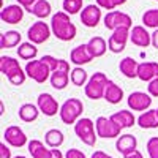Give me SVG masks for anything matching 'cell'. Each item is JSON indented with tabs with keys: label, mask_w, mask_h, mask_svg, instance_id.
<instances>
[{
	"label": "cell",
	"mask_w": 158,
	"mask_h": 158,
	"mask_svg": "<svg viewBox=\"0 0 158 158\" xmlns=\"http://www.w3.org/2000/svg\"><path fill=\"white\" fill-rule=\"evenodd\" d=\"M51 30L57 40L60 41H71L76 36V25L70 19V15L65 11H57L51 18Z\"/></svg>",
	"instance_id": "obj_1"
},
{
	"label": "cell",
	"mask_w": 158,
	"mask_h": 158,
	"mask_svg": "<svg viewBox=\"0 0 158 158\" xmlns=\"http://www.w3.org/2000/svg\"><path fill=\"white\" fill-rule=\"evenodd\" d=\"M0 71L2 74H5L8 77V81L13 85H22L25 82V70L21 68V65L16 59L8 57V56H2L0 57Z\"/></svg>",
	"instance_id": "obj_2"
},
{
	"label": "cell",
	"mask_w": 158,
	"mask_h": 158,
	"mask_svg": "<svg viewBox=\"0 0 158 158\" xmlns=\"http://www.w3.org/2000/svg\"><path fill=\"white\" fill-rule=\"evenodd\" d=\"M84 112V104L79 98H68L60 106V120L65 125H76V122L81 118Z\"/></svg>",
	"instance_id": "obj_3"
},
{
	"label": "cell",
	"mask_w": 158,
	"mask_h": 158,
	"mask_svg": "<svg viewBox=\"0 0 158 158\" xmlns=\"http://www.w3.org/2000/svg\"><path fill=\"white\" fill-rule=\"evenodd\" d=\"M108 84H109V79H108V76L104 73H101V71L94 73L90 76L89 82L85 84V87H84L85 97L90 98V100L104 98V92H106Z\"/></svg>",
	"instance_id": "obj_4"
},
{
	"label": "cell",
	"mask_w": 158,
	"mask_h": 158,
	"mask_svg": "<svg viewBox=\"0 0 158 158\" xmlns=\"http://www.w3.org/2000/svg\"><path fill=\"white\" fill-rule=\"evenodd\" d=\"M74 133L76 136L81 139L85 146L89 147H94L95 144H97V128H95V123L90 120V118L87 117H82V118H79V120L76 122L74 125Z\"/></svg>",
	"instance_id": "obj_5"
},
{
	"label": "cell",
	"mask_w": 158,
	"mask_h": 158,
	"mask_svg": "<svg viewBox=\"0 0 158 158\" xmlns=\"http://www.w3.org/2000/svg\"><path fill=\"white\" fill-rule=\"evenodd\" d=\"M24 70H25V74H27L30 79H33L35 82H38V84H44L48 79H51V74H52L51 68L41 59L27 62V65H25Z\"/></svg>",
	"instance_id": "obj_6"
},
{
	"label": "cell",
	"mask_w": 158,
	"mask_h": 158,
	"mask_svg": "<svg viewBox=\"0 0 158 158\" xmlns=\"http://www.w3.org/2000/svg\"><path fill=\"white\" fill-rule=\"evenodd\" d=\"M104 27L109 30H117V29H133V21L130 15L122 11H108V15L104 16Z\"/></svg>",
	"instance_id": "obj_7"
},
{
	"label": "cell",
	"mask_w": 158,
	"mask_h": 158,
	"mask_svg": "<svg viewBox=\"0 0 158 158\" xmlns=\"http://www.w3.org/2000/svg\"><path fill=\"white\" fill-rule=\"evenodd\" d=\"M95 128H97L98 138L109 139V138H118V136H122V135H120L122 128L118 127L111 117L100 115L97 120H95Z\"/></svg>",
	"instance_id": "obj_8"
},
{
	"label": "cell",
	"mask_w": 158,
	"mask_h": 158,
	"mask_svg": "<svg viewBox=\"0 0 158 158\" xmlns=\"http://www.w3.org/2000/svg\"><path fill=\"white\" fill-rule=\"evenodd\" d=\"M70 63L63 59H59V65H57V70L51 74V85L57 89V90H63L65 87L68 85V81L70 79Z\"/></svg>",
	"instance_id": "obj_9"
},
{
	"label": "cell",
	"mask_w": 158,
	"mask_h": 158,
	"mask_svg": "<svg viewBox=\"0 0 158 158\" xmlns=\"http://www.w3.org/2000/svg\"><path fill=\"white\" fill-rule=\"evenodd\" d=\"M52 30H51V25H48L44 21H36L33 22L29 30H27V36H29V41L33 44H43L46 43L49 36H51Z\"/></svg>",
	"instance_id": "obj_10"
},
{
	"label": "cell",
	"mask_w": 158,
	"mask_h": 158,
	"mask_svg": "<svg viewBox=\"0 0 158 158\" xmlns=\"http://www.w3.org/2000/svg\"><path fill=\"white\" fill-rule=\"evenodd\" d=\"M130 33L131 29H117L112 32V35L108 40V49L114 54H120V52L125 49L127 41L130 40Z\"/></svg>",
	"instance_id": "obj_11"
},
{
	"label": "cell",
	"mask_w": 158,
	"mask_h": 158,
	"mask_svg": "<svg viewBox=\"0 0 158 158\" xmlns=\"http://www.w3.org/2000/svg\"><path fill=\"white\" fill-rule=\"evenodd\" d=\"M36 106L40 109V112L48 115V117H54L57 115V112H60V106L57 100L52 97L51 94H40L38 98H36Z\"/></svg>",
	"instance_id": "obj_12"
},
{
	"label": "cell",
	"mask_w": 158,
	"mask_h": 158,
	"mask_svg": "<svg viewBox=\"0 0 158 158\" xmlns=\"http://www.w3.org/2000/svg\"><path fill=\"white\" fill-rule=\"evenodd\" d=\"M127 103H128V108L131 111L146 112L152 106V97L149 94H146V92H131V94L128 95Z\"/></svg>",
	"instance_id": "obj_13"
},
{
	"label": "cell",
	"mask_w": 158,
	"mask_h": 158,
	"mask_svg": "<svg viewBox=\"0 0 158 158\" xmlns=\"http://www.w3.org/2000/svg\"><path fill=\"white\" fill-rule=\"evenodd\" d=\"M3 138H5L6 144L11 147H24L25 144H29L27 136H25V133L22 131V128H19L18 125L8 127L3 133Z\"/></svg>",
	"instance_id": "obj_14"
},
{
	"label": "cell",
	"mask_w": 158,
	"mask_h": 158,
	"mask_svg": "<svg viewBox=\"0 0 158 158\" xmlns=\"http://www.w3.org/2000/svg\"><path fill=\"white\" fill-rule=\"evenodd\" d=\"M100 21H101V8L98 5L92 3V5L84 6V10L81 11L82 25H85V27H89V29H94L100 24Z\"/></svg>",
	"instance_id": "obj_15"
},
{
	"label": "cell",
	"mask_w": 158,
	"mask_h": 158,
	"mask_svg": "<svg viewBox=\"0 0 158 158\" xmlns=\"http://www.w3.org/2000/svg\"><path fill=\"white\" fill-rule=\"evenodd\" d=\"M130 40L138 48H147L149 44H152V33H149L144 25H135L131 29Z\"/></svg>",
	"instance_id": "obj_16"
},
{
	"label": "cell",
	"mask_w": 158,
	"mask_h": 158,
	"mask_svg": "<svg viewBox=\"0 0 158 158\" xmlns=\"http://www.w3.org/2000/svg\"><path fill=\"white\" fill-rule=\"evenodd\" d=\"M24 11L21 5H8L0 11V19L6 24H19L24 18Z\"/></svg>",
	"instance_id": "obj_17"
},
{
	"label": "cell",
	"mask_w": 158,
	"mask_h": 158,
	"mask_svg": "<svg viewBox=\"0 0 158 158\" xmlns=\"http://www.w3.org/2000/svg\"><path fill=\"white\" fill-rule=\"evenodd\" d=\"M92 60H94V56L90 54L87 44H79V46L73 48L71 52H70V62L74 63L76 67L85 65V63H89V62H92Z\"/></svg>",
	"instance_id": "obj_18"
},
{
	"label": "cell",
	"mask_w": 158,
	"mask_h": 158,
	"mask_svg": "<svg viewBox=\"0 0 158 158\" xmlns=\"http://www.w3.org/2000/svg\"><path fill=\"white\" fill-rule=\"evenodd\" d=\"M138 147V139L136 136L133 135H122V136H118L117 141H115V149L118 153H122L123 156L130 155V153H133Z\"/></svg>",
	"instance_id": "obj_19"
},
{
	"label": "cell",
	"mask_w": 158,
	"mask_h": 158,
	"mask_svg": "<svg viewBox=\"0 0 158 158\" xmlns=\"http://www.w3.org/2000/svg\"><path fill=\"white\" fill-rule=\"evenodd\" d=\"M138 77L144 82H152L158 77V62H142L138 68Z\"/></svg>",
	"instance_id": "obj_20"
},
{
	"label": "cell",
	"mask_w": 158,
	"mask_h": 158,
	"mask_svg": "<svg viewBox=\"0 0 158 158\" xmlns=\"http://www.w3.org/2000/svg\"><path fill=\"white\" fill-rule=\"evenodd\" d=\"M111 118H112V120H114L118 127H120L122 130H123V128H131V127L138 122V118H135L133 112L127 111V109H120V111L114 112V114L111 115Z\"/></svg>",
	"instance_id": "obj_21"
},
{
	"label": "cell",
	"mask_w": 158,
	"mask_h": 158,
	"mask_svg": "<svg viewBox=\"0 0 158 158\" xmlns=\"http://www.w3.org/2000/svg\"><path fill=\"white\" fill-rule=\"evenodd\" d=\"M138 125L142 130H153L158 128V112L156 109H149L146 112H142L138 117Z\"/></svg>",
	"instance_id": "obj_22"
},
{
	"label": "cell",
	"mask_w": 158,
	"mask_h": 158,
	"mask_svg": "<svg viewBox=\"0 0 158 158\" xmlns=\"http://www.w3.org/2000/svg\"><path fill=\"white\" fill-rule=\"evenodd\" d=\"M138 68H139V63L133 57H125V59L120 60V63H118V70H120V73L125 77H128V79L138 77Z\"/></svg>",
	"instance_id": "obj_23"
},
{
	"label": "cell",
	"mask_w": 158,
	"mask_h": 158,
	"mask_svg": "<svg viewBox=\"0 0 158 158\" xmlns=\"http://www.w3.org/2000/svg\"><path fill=\"white\" fill-rule=\"evenodd\" d=\"M87 46H89L90 54L94 56V59L104 56V54H106V51H108V43H106V40H104L103 36H92L89 40Z\"/></svg>",
	"instance_id": "obj_24"
},
{
	"label": "cell",
	"mask_w": 158,
	"mask_h": 158,
	"mask_svg": "<svg viewBox=\"0 0 158 158\" xmlns=\"http://www.w3.org/2000/svg\"><path fill=\"white\" fill-rule=\"evenodd\" d=\"M18 114H19V118L22 122L30 123V122H35L38 118L40 109H38V106H35V104H32V103H24L22 106L19 108Z\"/></svg>",
	"instance_id": "obj_25"
},
{
	"label": "cell",
	"mask_w": 158,
	"mask_h": 158,
	"mask_svg": "<svg viewBox=\"0 0 158 158\" xmlns=\"http://www.w3.org/2000/svg\"><path fill=\"white\" fill-rule=\"evenodd\" d=\"M104 100L111 104H118L123 100V90L120 85H117L114 81H109L106 92H104Z\"/></svg>",
	"instance_id": "obj_26"
},
{
	"label": "cell",
	"mask_w": 158,
	"mask_h": 158,
	"mask_svg": "<svg viewBox=\"0 0 158 158\" xmlns=\"http://www.w3.org/2000/svg\"><path fill=\"white\" fill-rule=\"evenodd\" d=\"M21 38L22 35L18 30H8L5 33L0 35V49H10L21 44Z\"/></svg>",
	"instance_id": "obj_27"
},
{
	"label": "cell",
	"mask_w": 158,
	"mask_h": 158,
	"mask_svg": "<svg viewBox=\"0 0 158 158\" xmlns=\"http://www.w3.org/2000/svg\"><path fill=\"white\" fill-rule=\"evenodd\" d=\"M27 147H29L32 158H49L51 155V149H48V146H44V142H41L40 139L29 141Z\"/></svg>",
	"instance_id": "obj_28"
},
{
	"label": "cell",
	"mask_w": 158,
	"mask_h": 158,
	"mask_svg": "<svg viewBox=\"0 0 158 158\" xmlns=\"http://www.w3.org/2000/svg\"><path fill=\"white\" fill-rule=\"evenodd\" d=\"M65 141V136L60 130L57 128H51L46 131V135H44V142H46V146L49 149H59L62 144Z\"/></svg>",
	"instance_id": "obj_29"
},
{
	"label": "cell",
	"mask_w": 158,
	"mask_h": 158,
	"mask_svg": "<svg viewBox=\"0 0 158 158\" xmlns=\"http://www.w3.org/2000/svg\"><path fill=\"white\" fill-rule=\"evenodd\" d=\"M51 11H52V6L48 0H36L33 6L29 10L30 15L36 16L38 19H46L48 16H51Z\"/></svg>",
	"instance_id": "obj_30"
},
{
	"label": "cell",
	"mask_w": 158,
	"mask_h": 158,
	"mask_svg": "<svg viewBox=\"0 0 158 158\" xmlns=\"http://www.w3.org/2000/svg\"><path fill=\"white\" fill-rule=\"evenodd\" d=\"M18 56L22 59V60H35V57L38 56V48L36 44L30 43V41H25V43H21L19 48H18Z\"/></svg>",
	"instance_id": "obj_31"
},
{
	"label": "cell",
	"mask_w": 158,
	"mask_h": 158,
	"mask_svg": "<svg viewBox=\"0 0 158 158\" xmlns=\"http://www.w3.org/2000/svg\"><path fill=\"white\" fill-rule=\"evenodd\" d=\"M70 79H71V82H73V85H76V87H85V84L89 82V76H87V71L82 68V67H74L73 70H71V73H70Z\"/></svg>",
	"instance_id": "obj_32"
},
{
	"label": "cell",
	"mask_w": 158,
	"mask_h": 158,
	"mask_svg": "<svg viewBox=\"0 0 158 158\" xmlns=\"http://www.w3.org/2000/svg\"><path fill=\"white\" fill-rule=\"evenodd\" d=\"M142 24L150 29H158V10H147L142 15Z\"/></svg>",
	"instance_id": "obj_33"
},
{
	"label": "cell",
	"mask_w": 158,
	"mask_h": 158,
	"mask_svg": "<svg viewBox=\"0 0 158 158\" xmlns=\"http://www.w3.org/2000/svg\"><path fill=\"white\" fill-rule=\"evenodd\" d=\"M62 8L63 11L67 13V15H77L82 8V0H63V3H62Z\"/></svg>",
	"instance_id": "obj_34"
},
{
	"label": "cell",
	"mask_w": 158,
	"mask_h": 158,
	"mask_svg": "<svg viewBox=\"0 0 158 158\" xmlns=\"http://www.w3.org/2000/svg\"><path fill=\"white\" fill-rule=\"evenodd\" d=\"M147 153L150 158H158V136H152L149 141H147Z\"/></svg>",
	"instance_id": "obj_35"
},
{
	"label": "cell",
	"mask_w": 158,
	"mask_h": 158,
	"mask_svg": "<svg viewBox=\"0 0 158 158\" xmlns=\"http://www.w3.org/2000/svg\"><path fill=\"white\" fill-rule=\"evenodd\" d=\"M147 92H149V95H150V97L158 98V77L153 79L152 82H149V85H147Z\"/></svg>",
	"instance_id": "obj_36"
},
{
	"label": "cell",
	"mask_w": 158,
	"mask_h": 158,
	"mask_svg": "<svg viewBox=\"0 0 158 158\" xmlns=\"http://www.w3.org/2000/svg\"><path fill=\"white\" fill-rule=\"evenodd\" d=\"M65 158H87L85 153L79 149H68L65 153Z\"/></svg>",
	"instance_id": "obj_37"
},
{
	"label": "cell",
	"mask_w": 158,
	"mask_h": 158,
	"mask_svg": "<svg viewBox=\"0 0 158 158\" xmlns=\"http://www.w3.org/2000/svg\"><path fill=\"white\" fill-rule=\"evenodd\" d=\"M97 5L103 10H111V11H114V8H115L112 0H97Z\"/></svg>",
	"instance_id": "obj_38"
},
{
	"label": "cell",
	"mask_w": 158,
	"mask_h": 158,
	"mask_svg": "<svg viewBox=\"0 0 158 158\" xmlns=\"http://www.w3.org/2000/svg\"><path fill=\"white\" fill-rule=\"evenodd\" d=\"M0 158H11V150L8 149L5 142L0 144Z\"/></svg>",
	"instance_id": "obj_39"
},
{
	"label": "cell",
	"mask_w": 158,
	"mask_h": 158,
	"mask_svg": "<svg viewBox=\"0 0 158 158\" xmlns=\"http://www.w3.org/2000/svg\"><path fill=\"white\" fill-rule=\"evenodd\" d=\"M16 2H18V5H21L25 11H29V10L33 6V3L36 2V0H16Z\"/></svg>",
	"instance_id": "obj_40"
},
{
	"label": "cell",
	"mask_w": 158,
	"mask_h": 158,
	"mask_svg": "<svg viewBox=\"0 0 158 158\" xmlns=\"http://www.w3.org/2000/svg\"><path fill=\"white\" fill-rule=\"evenodd\" d=\"M90 158H114V156L108 155L106 152H103V150H95L94 153H92V156H90Z\"/></svg>",
	"instance_id": "obj_41"
},
{
	"label": "cell",
	"mask_w": 158,
	"mask_h": 158,
	"mask_svg": "<svg viewBox=\"0 0 158 158\" xmlns=\"http://www.w3.org/2000/svg\"><path fill=\"white\" fill-rule=\"evenodd\" d=\"M49 158H65V155L59 150V149H51V155Z\"/></svg>",
	"instance_id": "obj_42"
},
{
	"label": "cell",
	"mask_w": 158,
	"mask_h": 158,
	"mask_svg": "<svg viewBox=\"0 0 158 158\" xmlns=\"http://www.w3.org/2000/svg\"><path fill=\"white\" fill-rule=\"evenodd\" d=\"M152 46L155 49H158V29L153 30V33H152Z\"/></svg>",
	"instance_id": "obj_43"
},
{
	"label": "cell",
	"mask_w": 158,
	"mask_h": 158,
	"mask_svg": "<svg viewBox=\"0 0 158 158\" xmlns=\"http://www.w3.org/2000/svg\"><path fill=\"white\" fill-rule=\"evenodd\" d=\"M125 158H144V156H142V153H141L139 150H135L133 153H130V155H127Z\"/></svg>",
	"instance_id": "obj_44"
},
{
	"label": "cell",
	"mask_w": 158,
	"mask_h": 158,
	"mask_svg": "<svg viewBox=\"0 0 158 158\" xmlns=\"http://www.w3.org/2000/svg\"><path fill=\"white\" fill-rule=\"evenodd\" d=\"M112 3H114V6H120V5L127 3V0H112Z\"/></svg>",
	"instance_id": "obj_45"
},
{
	"label": "cell",
	"mask_w": 158,
	"mask_h": 158,
	"mask_svg": "<svg viewBox=\"0 0 158 158\" xmlns=\"http://www.w3.org/2000/svg\"><path fill=\"white\" fill-rule=\"evenodd\" d=\"M15 158H27V156H24V155H18V156H15Z\"/></svg>",
	"instance_id": "obj_46"
},
{
	"label": "cell",
	"mask_w": 158,
	"mask_h": 158,
	"mask_svg": "<svg viewBox=\"0 0 158 158\" xmlns=\"http://www.w3.org/2000/svg\"><path fill=\"white\" fill-rule=\"evenodd\" d=\"M156 112H158V108H156Z\"/></svg>",
	"instance_id": "obj_47"
},
{
	"label": "cell",
	"mask_w": 158,
	"mask_h": 158,
	"mask_svg": "<svg viewBox=\"0 0 158 158\" xmlns=\"http://www.w3.org/2000/svg\"><path fill=\"white\" fill-rule=\"evenodd\" d=\"M156 2H158V0H156Z\"/></svg>",
	"instance_id": "obj_48"
}]
</instances>
